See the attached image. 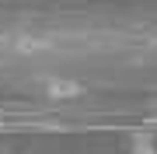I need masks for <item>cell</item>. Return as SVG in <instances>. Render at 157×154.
I'll return each mask as SVG.
<instances>
[{
    "label": "cell",
    "instance_id": "6da1fadb",
    "mask_svg": "<svg viewBox=\"0 0 157 154\" xmlns=\"http://www.w3.org/2000/svg\"><path fill=\"white\" fill-rule=\"evenodd\" d=\"M45 95H49L52 102H77V98L84 95V88L73 77H49L45 81Z\"/></svg>",
    "mask_w": 157,
    "mask_h": 154
},
{
    "label": "cell",
    "instance_id": "7a4b0ae2",
    "mask_svg": "<svg viewBox=\"0 0 157 154\" xmlns=\"http://www.w3.org/2000/svg\"><path fill=\"white\" fill-rule=\"evenodd\" d=\"M129 154H157L154 137H147V133H143V137H136V140H133V151H129Z\"/></svg>",
    "mask_w": 157,
    "mask_h": 154
}]
</instances>
